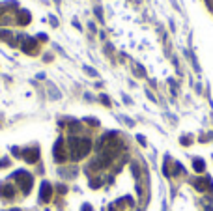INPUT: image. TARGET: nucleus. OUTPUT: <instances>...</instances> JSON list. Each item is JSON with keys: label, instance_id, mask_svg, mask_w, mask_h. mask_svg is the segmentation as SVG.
Segmentation results:
<instances>
[{"label": "nucleus", "instance_id": "10", "mask_svg": "<svg viewBox=\"0 0 213 211\" xmlns=\"http://www.w3.org/2000/svg\"><path fill=\"white\" fill-rule=\"evenodd\" d=\"M204 168H206L204 166V161L202 159H195V170L196 172H204Z\"/></svg>", "mask_w": 213, "mask_h": 211}, {"label": "nucleus", "instance_id": "3", "mask_svg": "<svg viewBox=\"0 0 213 211\" xmlns=\"http://www.w3.org/2000/svg\"><path fill=\"white\" fill-rule=\"evenodd\" d=\"M65 151H64V140L60 138L58 142H56V146H54V159L58 161V163H64L65 161Z\"/></svg>", "mask_w": 213, "mask_h": 211}, {"label": "nucleus", "instance_id": "2", "mask_svg": "<svg viewBox=\"0 0 213 211\" xmlns=\"http://www.w3.org/2000/svg\"><path fill=\"white\" fill-rule=\"evenodd\" d=\"M13 178L21 183L22 193H30V189H32V176H30V174H26V172L19 170V172H15V176H13Z\"/></svg>", "mask_w": 213, "mask_h": 211}, {"label": "nucleus", "instance_id": "5", "mask_svg": "<svg viewBox=\"0 0 213 211\" xmlns=\"http://www.w3.org/2000/svg\"><path fill=\"white\" fill-rule=\"evenodd\" d=\"M195 187L198 189V191H213V185H211V180L210 178H204V180H196L195 181Z\"/></svg>", "mask_w": 213, "mask_h": 211}, {"label": "nucleus", "instance_id": "9", "mask_svg": "<svg viewBox=\"0 0 213 211\" xmlns=\"http://www.w3.org/2000/svg\"><path fill=\"white\" fill-rule=\"evenodd\" d=\"M0 194H4V196H13V187H9V185L0 187Z\"/></svg>", "mask_w": 213, "mask_h": 211}, {"label": "nucleus", "instance_id": "1", "mask_svg": "<svg viewBox=\"0 0 213 211\" xmlns=\"http://www.w3.org/2000/svg\"><path fill=\"white\" fill-rule=\"evenodd\" d=\"M92 148V142L88 138H71L69 140V150L73 159H82Z\"/></svg>", "mask_w": 213, "mask_h": 211}, {"label": "nucleus", "instance_id": "12", "mask_svg": "<svg viewBox=\"0 0 213 211\" xmlns=\"http://www.w3.org/2000/svg\"><path fill=\"white\" fill-rule=\"evenodd\" d=\"M82 211H92V206H88V204H84V206H82Z\"/></svg>", "mask_w": 213, "mask_h": 211}, {"label": "nucleus", "instance_id": "8", "mask_svg": "<svg viewBox=\"0 0 213 211\" xmlns=\"http://www.w3.org/2000/svg\"><path fill=\"white\" fill-rule=\"evenodd\" d=\"M19 22H21V24L30 22V13H28V11H21V13H19Z\"/></svg>", "mask_w": 213, "mask_h": 211}, {"label": "nucleus", "instance_id": "11", "mask_svg": "<svg viewBox=\"0 0 213 211\" xmlns=\"http://www.w3.org/2000/svg\"><path fill=\"white\" fill-rule=\"evenodd\" d=\"M99 185H101V181H97V180H94V181H92V187H94V189H97Z\"/></svg>", "mask_w": 213, "mask_h": 211}, {"label": "nucleus", "instance_id": "4", "mask_svg": "<svg viewBox=\"0 0 213 211\" xmlns=\"http://www.w3.org/2000/svg\"><path fill=\"white\" fill-rule=\"evenodd\" d=\"M51 196H52V189H51V185H49L47 181H43L41 191H39V198H41V202H49Z\"/></svg>", "mask_w": 213, "mask_h": 211}, {"label": "nucleus", "instance_id": "13", "mask_svg": "<svg viewBox=\"0 0 213 211\" xmlns=\"http://www.w3.org/2000/svg\"><path fill=\"white\" fill-rule=\"evenodd\" d=\"M4 166H7V159H4V161H0V168H4Z\"/></svg>", "mask_w": 213, "mask_h": 211}, {"label": "nucleus", "instance_id": "14", "mask_svg": "<svg viewBox=\"0 0 213 211\" xmlns=\"http://www.w3.org/2000/svg\"><path fill=\"white\" fill-rule=\"evenodd\" d=\"M11 211H13V209H11ZM15 211H19V209H15Z\"/></svg>", "mask_w": 213, "mask_h": 211}, {"label": "nucleus", "instance_id": "7", "mask_svg": "<svg viewBox=\"0 0 213 211\" xmlns=\"http://www.w3.org/2000/svg\"><path fill=\"white\" fill-rule=\"evenodd\" d=\"M22 49H24V52H34V49H36V41H34V39H28V41H24Z\"/></svg>", "mask_w": 213, "mask_h": 211}, {"label": "nucleus", "instance_id": "6", "mask_svg": "<svg viewBox=\"0 0 213 211\" xmlns=\"http://www.w3.org/2000/svg\"><path fill=\"white\" fill-rule=\"evenodd\" d=\"M24 159H26L28 163H36V161L39 159V150H37V148H32V150H28V151L24 153Z\"/></svg>", "mask_w": 213, "mask_h": 211}]
</instances>
